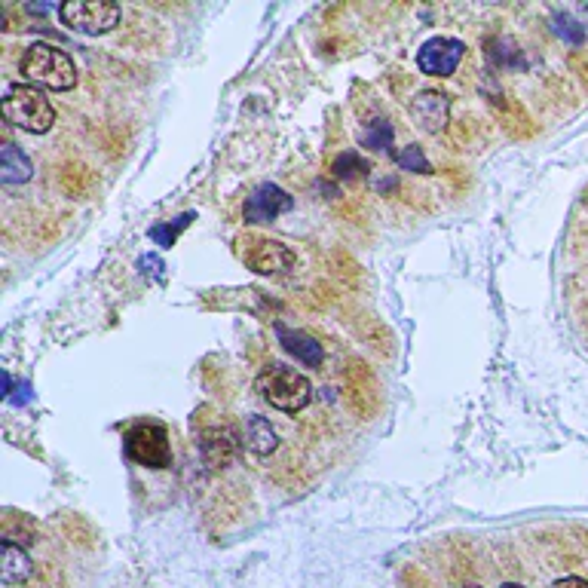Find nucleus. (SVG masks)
I'll return each mask as SVG.
<instances>
[{
	"instance_id": "obj_1",
	"label": "nucleus",
	"mask_w": 588,
	"mask_h": 588,
	"mask_svg": "<svg viewBox=\"0 0 588 588\" xmlns=\"http://www.w3.org/2000/svg\"><path fill=\"white\" fill-rule=\"evenodd\" d=\"M19 71L25 83L49 92H68L77 83V68L68 53H62L59 46L49 43H34L25 49V56L19 62Z\"/></svg>"
},
{
	"instance_id": "obj_2",
	"label": "nucleus",
	"mask_w": 588,
	"mask_h": 588,
	"mask_svg": "<svg viewBox=\"0 0 588 588\" xmlns=\"http://www.w3.org/2000/svg\"><path fill=\"white\" fill-rule=\"evenodd\" d=\"M255 389H258V396H261L270 408H276V411H282V414H298V411H304V408L310 405V399H313V386H310V380H307L301 371L285 368V365H279V362L267 365V368L258 374Z\"/></svg>"
},
{
	"instance_id": "obj_3",
	"label": "nucleus",
	"mask_w": 588,
	"mask_h": 588,
	"mask_svg": "<svg viewBox=\"0 0 588 588\" xmlns=\"http://www.w3.org/2000/svg\"><path fill=\"white\" fill-rule=\"evenodd\" d=\"M0 114H4L10 126L31 132V135H43L56 123V108L49 105V98L31 83H13L7 95L0 98Z\"/></svg>"
},
{
	"instance_id": "obj_4",
	"label": "nucleus",
	"mask_w": 588,
	"mask_h": 588,
	"mask_svg": "<svg viewBox=\"0 0 588 588\" xmlns=\"http://www.w3.org/2000/svg\"><path fill=\"white\" fill-rule=\"evenodd\" d=\"M59 19L65 28L77 34L98 37L108 34L120 22V7L111 4V0H68V4L59 7Z\"/></svg>"
},
{
	"instance_id": "obj_5",
	"label": "nucleus",
	"mask_w": 588,
	"mask_h": 588,
	"mask_svg": "<svg viewBox=\"0 0 588 588\" xmlns=\"http://www.w3.org/2000/svg\"><path fill=\"white\" fill-rule=\"evenodd\" d=\"M126 454L138 466L147 469H166L172 463V448H169V435L157 423H141L126 435Z\"/></svg>"
},
{
	"instance_id": "obj_6",
	"label": "nucleus",
	"mask_w": 588,
	"mask_h": 588,
	"mask_svg": "<svg viewBox=\"0 0 588 588\" xmlns=\"http://www.w3.org/2000/svg\"><path fill=\"white\" fill-rule=\"evenodd\" d=\"M242 261H245V267H252L261 276H282L298 264L288 245H282L276 239H264V236L242 239Z\"/></svg>"
},
{
	"instance_id": "obj_7",
	"label": "nucleus",
	"mask_w": 588,
	"mask_h": 588,
	"mask_svg": "<svg viewBox=\"0 0 588 588\" xmlns=\"http://www.w3.org/2000/svg\"><path fill=\"white\" fill-rule=\"evenodd\" d=\"M466 46L457 37H432L417 49V68L429 77H451L463 62Z\"/></svg>"
},
{
	"instance_id": "obj_8",
	"label": "nucleus",
	"mask_w": 588,
	"mask_h": 588,
	"mask_svg": "<svg viewBox=\"0 0 588 588\" xmlns=\"http://www.w3.org/2000/svg\"><path fill=\"white\" fill-rule=\"evenodd\" d=\"M291 206H294V200L291 196L279 187V184H258L255 190H252V196L245 200V209H242V218H245V224H270V221H276L279 215H285V212H291Z\"/></svg>"
},
{
	"instance_id": "obj_9",
	"label": "nucleus",
	"mask_w": 588,
	"mask_h": 588,
	"mask_svg": "<svg viewBox=\"0 0 588 588\" xmlns=\"http://www.w3.org/2000/svg\"><path fill=\"white\" fill-rule=\"evenodd\" d=\"M239 441H242V438H239L236 429H230V426H212V429H206L203 438H200V451H203L206 466H209V469H224V466L233 460Z\"/></svg>"
},
{
	"instance_id": "obj_10",
	"label": "nucleus",
	"mask_w": 588,
	"mask_h": 588,
	"mask_svg": "<svg viewBox=\"0 0 588 588\" xmlns=\"http://www.w3.org/2000/svg\"><path fill=\"white\" fill-rule=\"evenodd\" d=\"M276 337L282 343V350L291 353L298 362H304L307 368H319L322 365V347H319V340L304 334V331H291L285 328L282 322L276 325Z\"/></svg>"
},
{
	"instance_id": "obj_11",
	"label": "nucleus",
	"mask_w": 588,
	"mask_h": 588,
	"mask_svg": "<svg viewBox=\"0 0 588 588\" xmlns=\"http://www.w3.org/2000/svg\"><path fill=\"white\" fill-rule=\"evenodd\" d=\"M448 108H451L448 95L432 92V89H429V92H420V95L414 98V105H411L414 117H417L420 126L429 129V132H441V129H445V123H448Z\"/></svg>"
},
{
	"instance_id": "obj_12",
	"label": "nucleus",
	"mask_w": 588,
	"mask_h": 588,
	"mask_svg": "<svg viewBox=\"0 0 588 588\" xmlns=\"http://www.w3.org/2000/svg\"><path fill=\"white\" fill-rule=\"evenodd\" d=\"M242 445L249 448L252 454H258V457L273 454L276 451V432H273L270 420H264V417H249V420H245Z\"/></svg>"
},
{
	"instance_id": "obj_13",
	"label": "nucleus",
	"mask_w": 588,
	"mask_h": 588,
	"mask_svg": "<svg viewBox=\"0 0 588 588\" xmlns=\"http://www.w3.org/2000/svg\"><path fill=\"white\" fill-rule=\"evenodd\" d=\"M31 172H34L31 160L19 151L16 144L0 147V181L4 184H25L31 178Z\"/></svg>"
},
{
	"instance_id": "obj_14",
	"label": "nucleus",
	"mask_w": 588,
	"mask_h": 588,
	"mask_svg": "<svg viewBox=\"0 0 588 588\" xmlns=\"http://www.w3.org/2000/svg\"><path fill=\"white\" fill-rule=\"evenodd\" d=\"M0 573H4V585L25 582L31 573V561H28L25 549H19L13 539H4V564H0Z\"/></svg>"
},
{
	"instance_id": "obj_15",
	"label": "nucleus",
	"mask_w": 588,
	"mask_h": 588,
	"mask_svg": "<svg viewBox=\"0 0 588 588\" xmlns=\"http://www.w3.org/2000/svg\"><path fill=\"white\" fill-rule=\"evenodd\" d=\"M392 138H396V132H392V123H386V120H371L359 135V141L365 147H374V151H389Z\"/></svg>"
},
{
	"instance_id": "obj_16",
	"label": "nucleus",
	"mask_w": 588,
	"mask_h": 588,
	"mask_svg": "<svg viewBox=\"0 0 588 588\" xmlns=\"http://www.w3.org/2000/svg\"><path fill=\"white\" fill-rule=\"evenodd\" d=\"M193 218H196L193 212H184L181 218H175V221H169V224H154V227H151V239L160 245V249H172L175 239H178V233L187 230Z\"/></svg>"
},
{
	"instance_id": "obj_17",
	"label": "nucleus",
	"mask_w": 588,
	"mask_h": 588,
	"mask_svg": "<svg viewBox=\"0 0 588 588\" xmlns=\"http://www.w3.org/2000/svg\"><path fill=\"white\" fill-rule=\"evenodd\" d=\"M331 172L340 178V181H356L362 175H368V163L356 154V151H347V154H340L331 166Z\"/></svg>"
},
{
	"instance_id": "obj_18",
	"label": "nucleus",
	"mask_w": 588,
	"mask_h": 588,
	"mask_svg": "<svg viewBox=\"0 0 588 588\" xmlns=\"http://www.w3.org/2000/svg\"><path fill=\"white\" fill-rule=\"evenodd\" d=\"M396 163L405 169V172H420V175H432V163L426 160L423 147L411 144V147H402V151L396 154Z\"/></svg>"
},
{
	"instance_id": "obj_19",
	"label": "nucleus",
	"mask_w": 588,
	"mask_h": 588,
	"mask_svg": "<svg viewBox=\"0 0 588 588\" xmlns=\"http://www.w3.org/2000/svg\"><path fill=\"white\" fill-rule=\"evenodd\" d=\"M552 22H555V25H552V28H555V34H558L561 40H567V43H576V46L585 40V28H582V25H579L573 16H567V13H558Z\"/></svg>"
},
{
	"instance_id": "obj_20",
	"label": "nucleus",
	"mask_w": 588,
	"mask_h": 588,
	"mask_svg": "<svg viewBox=\"0 0 588 588\" xmlns=\"http://www.w3.org/2000/svg\"><path fill=\"white\" fill-rule=\"evenodd\" d=\"M138 270L144 273V276H154V279H163V261L157 258V255H144V258H138Z\"/></svg>"
},
{
	"instance_id": "obj_21",
	"label": "nucleus",
	"mask_w": 588,
	"mask_h": 588,
	"mask_svg": "<svg viewBox=\"0 0 588 588\" xmlns=\"http://www.w3.org/2000/svg\"><path fill=\"white\" fill-rule=\"evenodd\" d=\"M31 399H34V396H31V383H19V386H13V392L7 396V402H10V405H16V408H25Z\"/></svg>"
},
{
	"instance_id": "obj_22",
	"label": "nucleus",
	"mask_w": 588,
	"mask_h": 588,
	"mask_svg": "<svg viewBox=\"0 0 588 588\" xmlns=\"http://www.w3.org/2000/svg\"><path fill=\"white\" fill-rule=\"evenodd\" d=\"M552 588H588V582L579 579V576H564V579H558Z\"/></svg>"
},
{
	"instance_id": "obj_23",
	"label": "nucleus",
	"mask_w": 588,
	"mask_h": 588,
	"mask_svg": "<svg viewBox=\"0 0 588 588\" xmlns=\"http://www.w3.org/2000/svg\"><path fill=\"white\" fill-rule=\"evenodd\" d=\"M503 588H524V585H518V582H506Z\"/></svg>"
},
{
	"instance_id": "obj_24",
	"label": "nucleus",
	"mask_w": 588,
	"mask_h": 588,
	"mask_svg": "<svg viewBox=\"0 0 588 588\" xmlns=\"http://www.w3.org/2000/svg\"><path fill=\"white\" fill-rule=\"evenodd\" d=\"M466 588H481V585H466Z\"/></svg>"
}]
</instances>
